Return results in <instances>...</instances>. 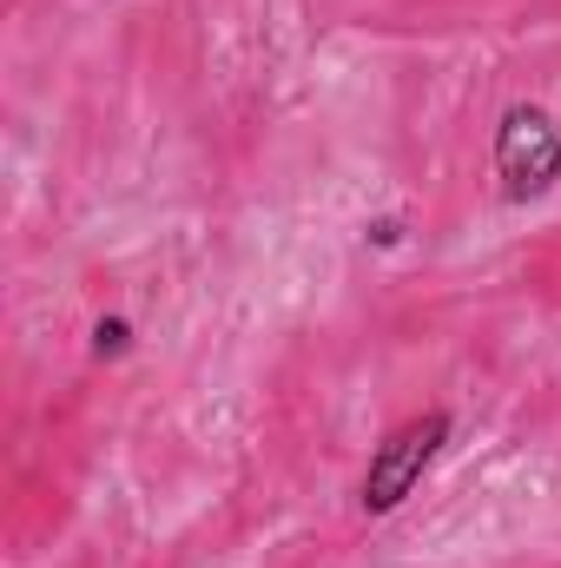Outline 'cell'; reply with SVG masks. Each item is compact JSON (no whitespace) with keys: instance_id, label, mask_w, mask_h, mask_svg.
<instances>
[{"instance_id":"6da1fadb","label":"cell","mask_w":561,"mask_h":568,"mask_svg":"<svg viewBox=\"0 0 561 568\" xmlns=\"http://www.w3.org/2000/svg\"><path fill=\"white\" fill-rule=\"evenodd\" d=\"M496 172L509 199H542L561 179V126L542 106H509L496 126Z\"/></svg>"},{"instance_id":"7a4b0ae2","label":"cell","mask_w":561,"mask_h":568,"mask_svg":"<svg viewBox=\"0 0 561 568\" xmlns=\"http://www.w3.org/2000/svg\"><path fill=\"white\" fill-rule=\"evenodd\" d=\"M442 443H449V417H442V410H429V417H417V424L390 429V436L377 443L370 469H364V509H370V516H390V509L422 483V469L436 463Z\"/></svg>"},{"instance_id":"3957f363","label":"cell","mask_w":561,"mask_h":568,"mask_svg":"<svg viewBox=\"0 0 561 568\" xmlns=\"http://www.w3.org/2000/svg\"><path fill=\"white\" fill-rule=\"evenodd\" d=\"M126 344H133V324H126V317H100V324H93V351H100V357H120Z\"/></svg>"},{"instance_id":"277c9868","label":"cell","mask_w":561,"mask_h":568,"mask_svg":"<svg viewBox=\"0 0 561 568\" xmlns=\"http://www.w3.org/2000/svg\"><path fill=\"white\" fill-rule=\"evenodd\" d=\"M370 245H377V252H397V245H404V219H377V225H370Z\"/></svg>"}]
</instances>
